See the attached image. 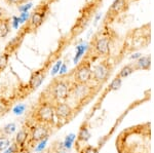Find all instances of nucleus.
Masks as SVG:
<instances>
[{
    "instance_id": "nucleus-26",
    "label": "nucleus",
    "mask_w": 154,
    "mask_h": 153,
    "mask_svg": "<svg viewBox=\"0 0 154 153\" xmlns=\"http://www.w3.org/2000/svg\"><path fill=\"white\" fill-rule=\"evenodd\" d=\"M18 150H19V146L16 143H14V144H11V146L7 148L6 150H4L3 153H16Z\"/></svg>"
},
{
    "instance_id": "nucleus-17",
    "label": "nucleus",
    "mask_w": 154,
    "mask_h": 153,
    "mask_svg": "<svg viewBox=\"0 0 154 153\" xmlns=\"http://www.w3.org/2000/svg\"><path fill=\"white\" fill-rule=\"evenodd\" d=\"M11 146V140L5 135H0V152H3Z\"/></svg>"
},
{
    "instance_id": "nucleus-20",
    "label": "nucleus",
    "mask_w": 154,
    "mask_h": 153,
    "mask_svg": "<svg viewBox=\"0 0 154 153\" xmlns=\"http://www.w3.org/2000/svg\"><path fill=\"white\" fill-rule=\"evenodd\" d=\"M9 32V27L6 22L0 21V38L5 37Z\"/></svg>"
},
{
    "instance_id": "nucleus-24",
    "label": "nucleus",
    "mask_w": 154,
    "mask_h": 153,
    "mask_svg": "<svg viewBox=\"0 0 154 153\" xmlns=\"http://www.w3.org/2000/svg\"><path fill=\"white\" fill-rule=\"evenodd\" d=\"M80 153H99L98 148L94 147V146H89V145H86V146H83L79 150Z\"/></svg>"
},
{
    "instance_id": "nucleus-8",
    "label": "nucleus",
    "mask_w": 154,
    "mask_h": 153,
    "mask_svg": "<svg viewBox=\"0 0 154 153\" xmlns=\"http://www.w3.org/2000/svg\"><path fill=\"white\" fill-rule=\"evenodd\" d=\"M109 74H110L109 64H107L106 62H102L94 68L93 74H91V80L98 83H102L107 79Z\"/></svg>"
},
{
    "instance_id": "nucleus-18",
    "label": "nucleus",
    "mask_w": 154,
    "mask_h": 153,
    "mask_svg": "<svg viewBox=\"0 0 154 153\" xmlns=\"http://www.w3.org/2000/svg\"><path fill=\"white\" fill-rule=\"evenodd\" d=\"M17 130V125L14 122H11V123H7L5 127L2 129V135H5V136H11L16 132Z\"/></svg>"
},
{
    "instance_id": "nucleus-13",
    "label": "nucleus",
    "mask_w": 154,
    "mask_h": 153,
    "mask_svg": "<svg viewBox=\"0 0 154 153\" xmlns=\"http://www.w3.org/2000/svg\"><path fill=\"white\" fill-rule=\"evenodd\" d=\"M136 69H143V70H148L150 68V57H142L140 58L137 63H135Z\"/></svg>"
},
{
    "instance_id": "nucleus-25",
    "label": "nucleus",
    "mask_w": 154,
    "mask_h": 153,
    "mask_svg": "<svg viewBox=\"0 0 154 153\" xmlns=\"http://www.w3.org/2000/svg\"><path fill=\"white\" fill-rule=\"evenodd\" d=\"M26 108L27 107L25 104H19V105H17L14 109H12V112H14L16 115H22L25 111H26Z\"/></svg>"
},
{
    "instance_id": "nucleus-29",
    "label": "nucleus",
    "mask_w": 154,
    "mask_h": 153,
    "mask_svg": "<svg viewBox=\"0 0 154 153\" xmlns=\"http://www.w3.org/2000/svg\"><path fill=\"white\" fill-rule=\"evenodd\" d=\"M28 18H29V12H22L21 16L18 18L19 23H25L28 20Z\"/></svg>"
},
{
    "instance_id": "nucleus-10",
    "label": "nucleus",
    "mask_w": 154,
    "mask_h": 153,
    "mask_svg": "<svg viewBox=\"0 0 154 153\" xmlns=\"http://www.w3.org/2000/svg\"><path fill=\"white\" fill-rule=\"evenodd\" d=\"M44 78H45V72H44V71L40 70V71H37V72L33 73L29 80V84H28L29 88L31 90H37V88L42 84Z\"/></svg>"
},
{
    "instance_id": "nucleus-23",
    "label": "nucleus",
    "mask_w": 154,
    "mask_h": 153,
    "mask_svg": "<svg viewBox=\"0 0 154 153\" xmlns=\"http://www.w3.org/2000/svg\"><path fill=\"white\" fill-rule=\"evenodd\" d=\"M8 54H3V55H0V71L3 70L6 67L7 63H8Z\"/></svg>"
},
{
    "instance_id": "nucleus-35",
    "label": "nucleus",
    "mask_w": 154,
    "mask_h": 153,
    "mask_svg": "<svg viewBox=\"0 0 154 153\" xmlns=\"http://www.w3.org/2000/svg\"><path fill=\"white\" fill-rule=\"evenodd\" d=\"M20 0H7V2L8 3H18Z\"/></svg>"
},
{
    "instance_id": "nucleus-31",
    "label": "nucleus",
    "mask_w": 154,
    "mask_h": 153,
    "mask_svg": "<svg viewBox=\"0 0 154 153\" xmlns=\"http://www.w3.org/2000/svg\"><path fill=\"white\" fill-rule=\"evenodd\" d=\"M66 72H67V65L66 64H62L61 68H60V71H59L60 75H63V74H65Z\"/></svg>"
},
{
    "instance_id": "nucleus-30",
    "label": "nucleus",
    "mask_w": 154,
    "mask_h": 153,
    "mask_svg": "<svg viewBox=\"0 0 154 153\" xmlns=\"http://www.w3.org/2000/svg\"><path fill=\"white\" fill-rule=\"evenodd\" d=\"M32 7V3H27L25 4L23 6H20L19 7V11L21 12H28V11Z\"/></svg>"
},
{
    "instance_id": "nucleus-27",
    "label": "nucleus",
    "mask_w": 154,
    "mask_h": 153,
    "mask_svg": "<svg viewBox=\"0 0 154 153\" xmlns=\"http://www.w3.org/2000/svg\"><path fill=\"white\" fill-rule=\"evenodd\" d=\"M62 61H58L56 63V65L54 66L53 69H51V75L54 76L57 73H59V71H60V68H61V66H62Z\"/></svg>"
},
{
    "instance_id": "nucleus-14",
    "label": "nucleus",
    "mask_w": 154,
    "mask_h": 153,
    "mask_svg": "<svg viewBox=\"0 0 154 153\" xmlns=\"http://www.w3.org/2000/svg\"><path fill=\"white\" fill-rule=\"evenodd\" d=\"M11 104L9 103L8 100H6L5 98L0 97V117L5 115L9 110H11Z\"/></svg>"
},
{
    "instance_id": "nucleus-2",
    "label": "nucleus",
    "mask_w": 154,
    "mask_h": 153,
    "mask_svg": "<svg viewBox=\"0 0 154 153\" xmlns=\"http://www.w3.org/2000/svg\"><path fill=\"white\" fill-rule=\"evenodd\" d=\"M73 83L70 84L68 80L65 78H58L48 86V92H49L48 102L57 103V102H66L70 97L71 88Z\"/></svg>"
},
{
    "instance_id": "nucleus-12",
    "label": "nucleus",
    "mask_w": 154,
    "mask_h": 153,
    "mask_svg": "<svg viewBox=\"0 0 154 153\" xmlns=\"http://www.w3.org/2000/svg\"><path fill=\"white\" fill-rule=\"evenodd\" d=\"M91 139V132H89L88 127L86 125H82L79 130L78 136H77V143L76 144H79V143H86L88 140Z\"/></svg>"
},
{
    "instance_id": "nucleus-11",
    "label": "nucleus",
    "mask_w": 154,
    "mask_h": 153,
    "mask_svg": "<svg viewBox=\"0 0 154 153\" xmlns=\"http://www.w3.org/2000/svg\"><path fill=\"white\" fill-rule=\"evenodd\" d=\"M29 129H26V127H23L21 130H19V133L16 136V144L18 145L19 148H30L28 146V141H29ZM31 149V148H30Z\"/></svg>"
},
{
    "instance_id": "nucleus-16",
    "label": "nucleus",
    "mask_w": 154,
    "mask_h": 153,
    "mask_svg": "<svg viewBox=\"0 0 154 153\" xmlns=\"http://www.w3.org/2000/svg\"><path fill=\"white\" fill-rule=\"evenodd\" d=\"M135 69H136L135 65H126L121 69L117 76L119 78H125V77H128V75H131V74L134 72Z\"/></svg>"
},
{
    "instance_id": "nucleus-19",
    "label": "nucleus",
    "mask_w": 154,
    "mask_h": 153,
    "mask_svg": "<svg viewBox=\"0 0 154 153\" xmlns=\"http://www.w3.org/2000/svg\"><path fill=\"white\" fill-rule=\"evenodd\" d=\"M74 140H75V135H74V134H70L69 136H67L66 139H65V141H64V143H63L64 148H65L66 150L67 149H68V150L71 149L72 144H73Z\"/></svg>"
},
{
    "instance_id": "nucleus-21",
    "label": "nucleus",
    "mask_w": 154,
    "mask_h": 153,
    "mask_svg": "<svg viewBox=\"0 0 154 153\" xmlns=\"http://www.w3.org/2000/svg\"><path fill=\"white\" fill-rule=\"evenodd\" d=\"M85 49H86V46L84 45V44L76 46V56H75V58H74V63L76 64L77 62H78V60L80 59V57L82 56V54L84 53Z\"/></svg>"
},
{
    "instance_id": "nucleus-3",
    "label": "nucleus",
    "mask_w": 154,
    "mask_h": 153,
    "mask_svg": "<svg viewBox=\"0 0 154 153\" xmlns=\"http://www.w3.org/2000/svg\"><path fill=\"white\" fill-rule=\"evenodd\" d=\"M33 120L36 123H42L54 127L56 123L54 104L51 102H39L36 109L32 113Z\"/></svg>"
},
{
    "instance_id": "nucleus-6",
    "label": "nucleus",
    "mask_w": 154,
    "mask_h": 153,
    "mask_svg": "<svg viewBox=\"0 0 154 153\" xmlns=\"http://www.w3.org/2000/svg\"><path fill=\"white\" fill-rule=\"evenodd\" d=\"M93 88L94 86H91L88 84H77L73 82L71 88L70 96L72 95L78 103L84 105L83 103H86L89 98L93 96Z\"/></svg>"
},
{
    "instance_id": "nucleus-1",
    "label": "nucleus",
    "mask_w": 154,
    "mask_h": 153,
    "mask_svg": "<svg viewBox=\"0 0 154 153\" xmlns=\"http://www.w3.org/2000/svg\"><path fill=\"white\" fill-rule=\"evenodd\" d=\"M150 122L130 127L116 141L119 153H150Z\"/></svg>"
},
{
    "instance_id": "nucleus-33",
    "label": "nucleus",
    "mask_w": 154,
    "mask_h": 153,
    "mask_svg": "<svg viewBox=\"0 0 154 153\" xmlns=\"http://www.w3.org/2000/svg\"><path fill=\"white\" fill-rule=\"evenodd\" d=\"M37 153H53V148H48V149H44V150H42V151L37 152Z\"/></svg>"
},
{
    "instance_id": "nucleus-7",
    "label": "nucleus",
    "mask_w": 154,
    "mask_h": 153,
    "mask_svg": "<svg viewBox=\"0 0 154 153\" xmlns=\"http://www.w3.org/2000/svg\"><path fill=\"white\" fill-rule=\"evenodd\" d=\"M91 63L88 61H84L77 67L74 74V83L77 84H88L91 81Z\"/></svg>"
},
{
    "instance_id": "nucleus-34",
    "label": "nucleus",
    "mask_w": 154,
    "mask_h": 153,
    "mask_svg": "<svg viewBox=\"0 0 154 153\" xmlns=\"http://www.w3.org/2000/svg\"><path fill=\"white\" fill-rule=\"evenodd\" d=\"M54 153H66V149H65V148H62V149H61V148H60V149H58V150H56V151H54Z\"/></svg>"
},
{
    "instance_id": "nucleus-15",
    "label": "nucleus",
    "mask_w": 154,
    "mask_h": 153,
    "mask_svg": "<svg viewBox=\"0 0 154 153\" xmlns=\"http://www.w3.org/2000/svg\"><path fill=\"white\" fill-rule=\"evenodd\" d=\"M30 22H31L32 26L37 28V27L40 26L42 24V22H43V14H40V12H34V14L31 16Z\"/></svg>"
},
{
    "instance_id": "nucleus-5",
    "label": "nucleus",
    "mask_w": 154,
    "mask_h": 153,
    "mask_svg": "<svg viewBox=\"0 0 154 153\" xmlns=\"http://www.w3.org/2000/svg\"><path fill=\"white\" fill-rule=\"evenodd\" d=\"M54 113L58 120V125L62 127L69 122L74 115V110L68 102H57L54 103Z\"/></svg>"
},
{
    "instance_id": "nucleus-28",
    "label": "nucleus",
    "mask_w": 154,
    "mask_h": 153,
    "mask_svg": "<svg viewBox=\"0 0 154 153\" xmlns=\"http://www.w3.org/2000/svg\"><path fill=\"white\" fill-rule=\"evenodd\" d=\"M46 143H48V139H45V140H43V141L39 142V143H38V146H37V147L35 148L36 152H40V151H42V150H44Z\"/></svg>"
},
{
    "instance_id": "nucleus-4",
    "label": "nucleus",
    "mask_w": 154,
    "mask_h": 153,
    "mask_svg": "<svg viewBox=\"0 0 154 153\" xmlns=\"http://www.w3.org/2000/svg\"><path fill=\"white\" fill-rule=\"evenodd\" d=\"M51 125L42 124V123H34L32 127H29V141L28 146L30 148H33L34 145L38 144L39 142L43 141L45 139H48L49 135L51 133Z\"/></svg>"
},
{
    "instance_id": "nucleus-9",
    "label": "nucleus",
    "mask_w": 154,
    "mask_h": 153,
    "mask_svg": "<svg viewBox=\"0 0 154 153\" xmlns=\"http://www.w3.org/2000/svg\"><path fill=\"white\" fill-rule=\"evenodd\" d=\"M95 50L100 56H108L110 54V40L107 37L97 39L95 43Z\"/></svg>"
},
{
    "instance_id": "nucleus-32",
    "label": "nucleus",
    "mask_w": 154,
    "mask_h": 153,
    "mask_svg": "<svg viewBox=\"0 0 154 153\" xmlns=\"http://www.w3.org/2000/svg\"><path fill=\"white\" fill-rule=\"evenodd\" d=\"M19 20L17 17H14V22H12V27H14V29H18L19 28Z\"/></svg>"
},
{
    "instance_id": "nucleus-22",
    "label": "nucleus",
    "mask_w": 154,
    "mask_h": 153,
    "mask_svg": "<svg viewBox=\"0 0 154 153\" xmlns=\"http://www.w3.org/2000/svg\"><path fill=\"white\" fill-rule=\"evenodd\" d=\"M120 86H121V78H119L118 76H116V77L113 79L112 82L110 83L109 88H110L111 90H117Z\"/></svg>"
}]
</instances>
